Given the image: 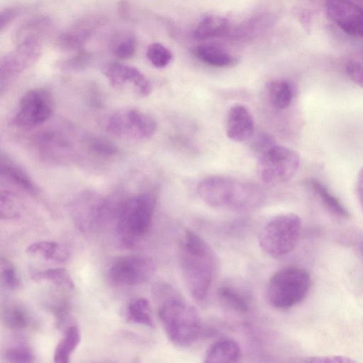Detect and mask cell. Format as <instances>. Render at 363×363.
<instances>
[{"instance_id": "7402d4cb", "label": "cell", "mask_w": 363, "mask_h": 363, "mask_svg": "<svg viewBox=\"0 0 363 363\" xmlns=\"http://www.w3.org/2000/svg\"><path fill=\"white\" fill-rule=\"evenodd\" d=\"M269 101L278 109H284L291 103L294 96L292 84L285 79H274L267 85Z\"/></svg>"}, {"instance_id": "ac0fdd59", "label": "cell", "mask_w": 363, "mask_h": 363, "mask_svg": "<svg viewBox=\"0 0 363 363\" xmlns=\"http://www.w3.org/2000/svg\"><path fill=\"white\" fill-rule=\"evenodd\" d=\"M241 357L238 342L230 338H222L214 342L207 349L204 362H237Z\"/></svg>"}, {"instance_id": "d590c367", "label": "cell", "mask_w": 363, "mask_h": 363, "mask_svg": "<svg viewBox=\"0 0 363 363\" xmlns=\"http://www.w3.org/2000/svg\"><path fill=\"white\" fill-rule=\"evenodd\" d=\"M345 70L354 82L363 87V48L347 62Z\"/></svg>"}, {"instance_id": "603a6c76", "label": "cell", "mask_w": 363, "mask_h": 363, "mask_svg": "<svg viewBox=\"0 0 363 363\" xmlns=\"http://www.w3.org/2000/svg\"><path fill=\"white\" fill-rule=\"evenodd\" d=\"M81 335L79 328L75 325L69 326L63 337L57 345L54 352V362L57 363H67L72 352L79 345Z\"/></svg>"}, {"instance_id": "7bdbcfd3", "label": "cell", "mask_w": 363, "mask_h": 363, "mask_svg": "<svg viewBox=\"0 0 363 363\" xmlns=\"http://www.w3.org/2000/svg\"><path fill=\"white\" fill-rule=\"evenodd\" d=\"M119 12L122 16H126L128 12V4L125 1H122L119 3Z\"/></svg>"}, {"instance_id": "4316f807", "label": "cell", "mask_w": 363, "mask_h": 363, "mask_svg": "<svg viewBox=\"0 0 363 363\" xmlns=\"http://www.w3.org/2000/svg\"><path fill=\"white\" fill-rule=\"evenodd\" d=\"M272 23L270 15H261L241 25L233 33V38L239 40L251 39L257 35Z\"/></svg>"}, {"instance_id": "83f0119b", "label": "cell", "mask_w": 363, "mask_h": 363, "mask_svg": "<svg viewBox=\"0 0 363 363\" xmlns=\"http://www.w3.org/2000/svg\"><path fill=\"white\" fill-rule=\"evenodd\" d=\"M150 308L148 301L144 298H138L132 301L127 310V318L130 322L154 327Z\"/></svg>"}, {"instance_id": "8d00e7d4", "label": "cell", "mask_w": 363, "mask_h": 363, "mask_svg": "<svg viewBox=\"0 0 363 363\" xmlns=\"http://www.w3.org/2000/svg\"><path fill=\"white\" fill-rule=\"evenodd\" d=\"M87 145L92 152L101 156H113L118 152V149L113 143L102 138H89Z\"/></svg>"}, {"instance_id": "7a4b0ae2", "label": "cell", "mask_w": 363, "mask_h": 363, "mask_svg": "<svg viewBox=\"0 0 363 363\" xmlns=\"http://www.w3.org/2000/svg\"><path fill=\"white\" fill-rule=\"evenodd\" d=\"M197 193L201 200L212 207L236 210L257 207L265 199V194L259 186L224 176L202 179L198 184Z\"/></svg>"}, {"instance_id": "f1b7e54d", "label": "cell", "mask_w": 363, "mask_h": 363, "mask_svg": "<svg viewBox=\"0 0 363 363\" xmlns=\"http://www.w3.org/2000/svg\"><path fill=\"white\" fill-rule=\"evenodd\" d=\"M31 278L36 281H47L59 286L73 289L74 284L69 272L64 268H51L35 272Z\"/></svg>"}, {"instance_id": "5b68a950", "label": "cell", "mask_w": 363, "mask_h": 363, "mask_svg": "<svg viewBox=\"0 0 363 363\" xmlns=\"http://www.w3.org/2000/svg\"><path fill=\"white\" fill-rule=\"evenodd\" d=\"M311 284V276L305 269L292 266L279 269L267 283V299L276 308H291L305 298Z\"/></svg>"}, {"instance_id": "f6af8a7d", "label": "cell", "mask_w": 363, "mask_h": 363, "mask_svg": "<svg viewBox=\"0 0 363 363\" xmlns=\"http://www.w3.org/2000/svg\"><path fill=\"white\" fill-rule=\"evenodd\" d=\"M361 250H362V255H363V242L361 245Z\"/></svg>"}, {"instance_id": "4fadbf2b", "label": "cell", "mask_w": 363, "mask_h": 363, "mask_svg": "<svg viewBox=\"0 0 363 363\" xmlns=\"http://www.w3.org/2000/svg\"><path fill=\"white\" fill-rule=\"evenodd\" d=\"M41 52L40 42L25 41L16 44L13 50L4 55L0 62L1 89L6 82L32 67Z\"/></svg>"}, {"instance_id": "8fae6325", "label": "cell", "mask_w": 363, "mask_h": 363, "mask_svg": "<svg viewBox=\"0 0 363 363\" xmlns=\"http://www.w3.org/2000/svg\"><path fill=\"white\" fill-rule=\"evenodd\" d=\"M155 272L154 260L144 255H128L116 260L108 274L119 285L135 286L149 280Z\"/></svg>"}, {"instance_id": "ee69618b", "label": "cell", "mask_w": 363, "mask_h": 363, "mask_svg": "<svg viewBox=\"0 0 363 363\" xmlns=\"http://www.w3.org/2000/svg\"><path fill=\"white\" fill-rule=\"evenodd\" d=\"M356 4H357L359 6L363 8V0H352Z\"/></svg>"}, {"instance_id": "74e56055", "label": "cell", "mask_w": 363, "mask_h": 363, "mask_svg": "<svg viewBox=\"0 0 363 363\" xmlns=\"http://www.w3.org/2000/svg\"><path fill=\"white\" fill-rule=\"evenodd\" d=\"M4 359L8 362H32L34 355L29 348L17 346L7 349L4 353Z\"/></svg>"}, {"instance_id": "7c38bea8", "label": "cell", "mask_w": 363, "mask_h": 363, "mask_svg": "<svg viewBox=\"0 0 363 363\" xmlns=\"http://www.w3.org/2000/svg\"><path fill=\"white\" fill-rule=\"evenodd\" d=\"M105 23L106 18L101 15L80 17L61 31L56 38L55 45L65 51H79Z\"/></svg>"}, {"instance_id": "3957f363", "label": "cell", "mask_w": 363, "mask_h": 363, "mask_svg": "<svg viewBox=\"0 0 363 363\" xmlns=\"http://www.w3.org/2000/svg\"><path fill=\"white\" fill-rule=\"evenodd\" d=\"M158 315L172 344L180 347L191 345L199 337L201 322L196 310L178 297H169L160 306Z\"/></svg>"}, {"instance_id": "d4e9b609", "label": "cell", "mask_w": 363, "mask_h": 363, "mask_svg": "<svg viewBox=\"0 0 363 363\" xmlns=\"http://www.w3.org/2000/svg\"><path fill=\"white\" fill-rule=\"evenodd\" d=\"M110 47L117 58L128 60L133 57L136 52L137 39L130 32H120L113 37Z\"/></svg>"}, {"instance_id": "2e32d148", "label": "cell", "mask_w": 363, "mask_h": 363, "mask_svg": "<svg viewBox=\"0 0 363 363\" xmlns=\"http://www.w3.org/2000/svg\"><path fill=\"white\" fill-rule=\"evenodd\" d=\"M225 134L234 142L242 143L250 139L255 131V121L248 108L242 104H234L226 115Z\"/></svg>"}, {"instance_id": "4dcf8cb0", "label": "cell", "mask_w": 363, "mask_h": 363, "mask_svg": "<svg viewBox=\"0 0 363 363\" xmlns=\"http://www.w3.org/2000/svg\"><path fill=\"white\" fill-rule=\"evenodd\" d=\"M218 295L224 303L234 311L245 313L248 311V303L245 298L234 289L223 286L218 289Z\"/></svg>"}, {"instance_id": "836d02e7", "label": "cell", "mask_w": 363, "mask_h": 363, "mask_svg": "<svg viewBox=\"0 0 363 363\" xmlns=\"http://www.w3.org/2000/svg\"><path fill=\"white\" fill-rule=\"evenodd\" d=\"M0 216L1 219H13L20 216L18 203L9 191L1 192Z\"/></svg>"}, {"instance_id": "ab89813d", "label": "cell", "mask_w": 363, "mask_h": 363, "mask_svg": "<svg viewBox=\"0 0 363 363\" xmlns=\"http://www.w3.org/2000/svg\"><path fill=\"white\" fill-rule=\"evenodd\" d=\"M21 9L18 6H9L1 10V33L4 31L19 15Z\"/></svg>"}, {"instance_id": "277c9868", "label": "cell", "mask_w": 363, "mask_h": 363, "mask_svg": "<svg viewBox=\"0 0 363 363\" xmlns=\"http://www.w3.org/2000/svg\"><path fill=\"white\" fill-rule=\"evenodd\" d=\"M155 206V199L149 193L135 195L120 205L116 233L123 245H133L148 232Z\"/></svg>"}, {"instance_id": "f546056e", "label": "cell", "mask_w": 363, "mask_h": 363, "mask_svg": "<svg viewBox=\"0 0 363 363\" xmlns=\"http://www.w3.org/2000/svg\"><path fill=\"white\" fill-rule=\"evenodd\" d=\"M2 320L5 325L12 330H22L28 327L29 318L20 306H11L2 312Z\"/></svg>"}, {"instance_id": "5bb4252c", "label": "cell", "mask_w": 363, "mask_h": 363, "mask_svg": "<svg viewBox=\"0 0 363 363\" xmlns=\"http://www.w3.org/2000/svg\"><path fill=\"white\" fill-rule=\"evenodd\" d=\"M328 18L345 33L363 37V8L352 0H327Z\"/></svg>"}, {"instance_id": "9a60e30c", "label": "cell", "mask_w": 363, "mask_h": 363, "mask_svg": "<svg viewBox=\"0 0 363 363\" xmlns=\"http://www.w3.org/2000/svg\"><path fill=\"white\" fill-rule=\"evenodd\" d=\"M104 74L114 87L130 85L135 93L145 97L152 92V84L147 77L135 67L121 63H110L104 68Z\"/></svg>"}, {"instance_id": "d6986e66", "label": "cell", "mask_w": 363, "mask_h": 363, "mask_svg": "<svg viewBox=\"0 0 363 363\" xmlns=\"http://www.w3.org/2000/svg\"><path fill=\"white\" fill-rule=\"evenodd\" d=\"M1 161V173L3 176L27 193L33 196L38 194L37 186L23 169L7 157L2 156Z\"/></svg>"}, {"instance_id": "6da1fadb", "label": "cell", "mask_w": 363, "mask_h": 363, "mask_svg": "<svg viewBox=\"0 0 363 363\" xmlns=\"http://www.w3.org/2000/svg\"><path fill=\"white\" fill-rule=\"evenodd\" d=\"M179 262L191 296L197 301H203L208 295L215 267L211 248L199 235L186 230L179 243Z\"/></svg>"}, {"instance_id": "e575fe53", "label": "cell", "mask_w": 363, "mask_h": 363, "mask_svg": "<svg viewBox=\"0 0 363 363\" xmlns=\"http://www.w3.org/2000/svg\"><path fill=\"white\" fill-rule=\"evenodd\" d=\"M0 277L1 283L10 289L18 287L19 279L13 264L6 258H1L0 262Z\"/></svg>"}, {"instance_id": "30bf717a", "label": "cell", "mask_w": 363, "mask_h": 363, "mask_svg": "<svg viewBox=\"0 0 363 363\" xmlns=\"http://www.w3.org/2000/svg\"><path fill=\"white\" fill-rule=\"evenodd\" d=\"M69 211L77 228L88 233L105 221L111 212V203L99 195L85 192L72 201Z\"/></svg>"}, {"instance_id": "60d3db41", "label": "cell", "mask_w": 363, "mask_h": 363, "mask_svg": "<svg viewBox=\"0 0 363 363\" xmlns=\"http://www.w3.org/2000/svg\"><path fill=\"white\" fill-rule=\"evenodd\" d=\"M306 362L315 363H350L354 362L352 359L341 355H323L311 357L304 360Z\"/></svg>"}, {"instance_id": "ffe728a7", "label": "cell", "mask_w": 363, "mask_h": 363, "mask_svg": "<svg viewBox=\"0 0 363 363\" xmlns=\"http://www.w3.org/2000/svg\"><path fill=\"white\" fill-rule=\"evenodd\" d=\"M192 52L199 60L212 67H225L235 62L232 56L214 45H201L194 48Z\"/></svg>"}, {"instance_id": "1f68e13d", "label": "cell", "mask_w": 363, "mask_h": 363, "mask_svg": "<svg viewBox=\"0 0 363 363\" xmlns=\"http://www.w3.org/2000/svg\"><path fill=\"white\" fill-rule=\"evenodd\" d=\"M146 56L151 64L157 68L166 67L172 58L169 50L159 43H154L148 46Z\"/></svg>"}, {"instance_id": "52a82bcc", "label": "cell", "mask_w": 363, "mask_h": 363, "mask_svg": "<svg viewBox=\"0 0 363 363\" xmlns=\"http://www.w3.org/2000/svg\"><path fill=\"white\" fill-rule=\"evenodd\" d=\"M257 158V176L267 185L279 184L290 180L300 165V157L296 151L277 143Z\"/></svg>"}, {"instance_id": "ba28073f", "label": "cell", "mask_w": 363, "mask_h": 363, "mask_svg": "<svg viewBox=\"0 0 363 363\" xmlns=\"http://www.w3.org/2000/svg\"><path fill=\"white\" fill-rule=\"evenodd\" d=\"M157 123L148 113L135 108H123L113 113L108 119L106 130L123 139L143 140L155 133Z\"/></svg>"}, {"instance_id": "d6a6232c", "label": "cell", "mask_w": 363, "mask_h": 363, "mask_svg": "<svg viewBox=\"0 0 363 363\" xmlns=\"http://www.w3.org/2000/svg\"><path fill=\"white\" fill-rule=\"evenodd\" d=\"M92 59L91 52L82 49L77 51L74 55L59 62L58 67L63 70H81L88 67Z\"/></svg>"}, {"instance_id": "44dd1931", "label": "cell", "mask_w": 363, "mask_h": 363, "mask_svg": "<svg viewBox=\"0 0 363 363\" xmlns=\"http://www.w3.org/2000/svg\"><path fill=\"white\" fill-rule=\"evenodd\" d=\"M230 29L228 21L221 16H211L201 20L196 26L194 35L197 40L219 38L226 35Z\"/></svg>"}, {"instance_id": "e0dca14e", "label": "cell", "mask_w": 363, "mask_h": 363, "mask_svg": "<svg viewBox=\"0 0 363 363\" xmlns=\"http://www.w3.org/2000/svg\"><path fill=\"white\" fill-rule=\"evenodd\" d=\"M52 29V20L45 16H34L22 23L13 33L15 45L25 41L42 42Z\"/></svg>"}, {"instance_id": "8992f818", "label": "cell", "mask_w": 363, "mask_h": 363, "mask_svg": "<svg viewBox=\"0 0 363 363\" xmlns=\"http://www.w3.org/2000/svg\"><path fill=\"white\" fill-rule=\"evenodd\" d=\"M301 221L294 213H284L271 218L260 230L258 241L268 255L279 257L295 247L301 230Z\"/></svg>"}, {"instance_id": "9c48e42d", "label": "cell", "mask_w": 363, "mask_h": 363, "mask_svg": "<svg viewBox=\"0 0 363 363\" xmlns=\"http://www.w3.org/2000/svg\"><path fill=\"white\" fill-rule=\"evenodd\" d=\"M54 106V99L50 91L43 88L32 89L21 97L13 123L23 128L40 125L50 118Z\"/></svg>"}, {"instance_id": "cb8c5ba5", "label": "cell", "mask_w": 363, "mask_h": 363, "mask_svg": "<svg viewBox=\"0 0 363 363\" xmlns=\"http://www.w3.org/2000/svg\"><path fill=\"white\" fill-rule=\"evenodd\" d=\"M27 252L38 255L43 258L56 262H64L69 259V252L65 246L51 241H38L26 248Z\"/></svg>"}, {"instance_id": "f35d334b", "label": "cell", "mask_w": 363, "mask_h": 363, "mask_svg": "<svg viewBox=\"0 0 363 363\" xmlns=\"http://www.w3.org/2000/svg\"><path fill=\"white\" fill-rule=\"evenodd\" d=\"M275 144L276 142L269 135L261 133L254 137L251 147L258 157Z\"/></svg>"}, {"instance_id": "b9f144b4", "label": "cell", "mask_w": 363, "mask_h": 363, "mask_svg": "<svg viewBox=\"0 0 363 363\" xmlns=\"http://www.w3.org/2000/svg\"><path fill=\"white\" fill-rule=\"evenodd\" d=\"M356 194L363 210V167L359 171L356 182Z\"/></svg>"}, {"instance_id": "484cf974", "label": "cell", "mask_w": 363, "mask_h": 363, "mask_svg": "<svg viewBox=\"0 0 363 363\" xmlns=\"http://www.w3.org/2000/svg\"><path fill=\"white\" fill-rule=\"evenodd\" d=\"M309 185L332 213L343 218H347L350 216L345 206L320 182L317 179H311Z\"/></svg>"}]
</instances>
